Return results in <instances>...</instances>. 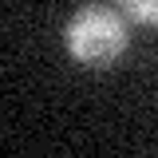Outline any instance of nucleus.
<instances>
[{
    "instance_id": "nucleus-1",
    "label": "nucleus",
    "mask_w": 158,
    "mask_h": 158,
    "mask_svg": "<svg viewBox=\"0 0 158 158\" xmlns=\"http://www.w3.org/2000/svg\"><path fill=\"white\" fill-rule=\"evenodd\" d=\"M63 40H67L71 59L87 63V67H111V63L127 52L131 28H127V20L118 16L115 8H107V4H87V8H79L75 16L67 20Z\"/></svg>"
},
{
    "instance_id": "nucleus-2",
    "label": "nucleus",
    "mask_w": 158,
    "mask_h": 158,
    "mask_svg": "<svg viewBox=\"0 0 158 158\" xmlns=\"http://www.w3.org/2000/svg\"><path fill=\"white\" fill-rule=\"evenodd\" d=\"M118 4H123L127 16H135V20H142V24L158 28V0H118Z\"/></svg>"
}]
</instances>
